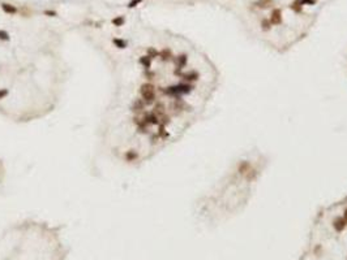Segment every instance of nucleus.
Wrapping results in <instances>:
<instances>
[{
  "label": "nucleus",
  "mask_w": 347,
  "mask_h": 260,
  "mask_svg": "<svg viewBox=\"0 0 347 260\" xmlns=\"http://www.w3.org/2000/svg\"><path fill=\"white\" fill-rule=\"evenodd\" d=\"M140 1H141V0H132L131 4H129V7H134V5H136L137 3H140Z\"/></svg>",
  "instance_id": "obj_2"
},
{
  "label": "nucleus",
  "mask_w": 347,
  "mask_h": 260,
  "mask_svg": "<svg viewBox=\"0 0 347 260\" xmlns=\"http://www.w3.org/2000/svg\"><path fill=\"white\" fill-rule=\"evenodd\" d=\"M3 9L8 13H16V8H13L12 5L9 4H3Z\"/></svg>",
  "instance_id": "obj_1"
}]
</instances>
